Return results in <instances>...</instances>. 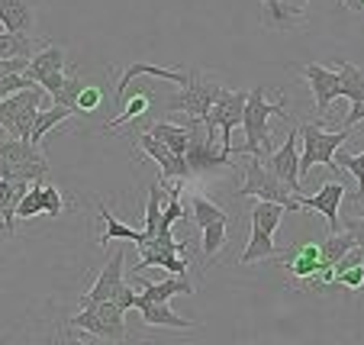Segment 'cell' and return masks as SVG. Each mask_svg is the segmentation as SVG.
Here are the masks:
<instances>
[{"label": "cell", "instance_id": "f35d334b", "mask_svg": "<svg viewBox=\"0 0 364 345\" xmlns=\"http://www.w3.org/2000/svg\"><path fill=\"white\" fill-rule=\"evenodd\" d=\"M42 201H46V216H62L65 210V197L58 187H46L42 184Z\"/></svg>", "mask_w": 364, "mask_h": 345}, {"label": "cell", "instance_id": "7402d4cb", "mask_svg": "<svg viewBox=\"0 0 364 345\" xmlns=\"http://www.w3.org/2000/svg\"><path fill=\"white\" fill-rule=\"evenodd\" d=\"M97 213H100V220H103V235L97 239V245H103V249L117 239H129V242H136V245L145 239V229H132V226H126V223H119L117 216L107 210L103 201H97Z\"/></svg>", "mask_w": 364, "mask_h": 345}, {"label": "cell", "instance_id": "7bdbcfd3", "mask_svg": "<svg viewBox=\"0 0 364 345\" xmlns=\"http://www.w3.org/2000/svg\"><path fill=\"white\" fill-rule=\"evenodd\" d=\"M345 229L355 235V242L364 249V216H345Z\"/></svg>", "mask_w": 364, "mask_h": 345}, {"label": "cell", "instance_id": "f6af8a7d", "mask_svg": "<svg viewBox=\"0 0 364 345\" xmlns=\"http://www.w3.org/2000/svg\"><path fill=\"white\" fill-rule=\"evenodd\" d=\"M65 78H68V71H55V75H48L46 81H42V87H46V94H52V97H55L58 90L65 87Z\"/></svg>", "mask_w": 364, "mask_h": 345}, {"label": "cell", "instance_id": "3957f363", "mask_svg": "<svg viewBox=\"0 0 364 345\" xmlns=\"http://www.w3.org/2000/svg\"><path fill=\"white\" fill-rule=\"evenodd\" d=\"M123 307L117 300H90L81 304V310L68 319L75 329L90 332L97 339H107V342H123L126 339V319H123Z\"/></svg>", "mask_w": 364, "mask_h": 345}, {"label": "cell", "instance_id": "74e56055", "mask_svg": "<svg viewBox=\"0 0 364 345\" xmlns=\"http://www.w3.org/2000/svg\"><path fill=\"white\" fill-rule=\"evenodd\" d=\"M336 284H342V287L355 290V294H364V258H361V262H355L351 268L338 271V275H336Z\"/></svg>", "mask_w": 364, "mask_h": 345}, {"label": "cell", "instance_id": "4fadbf2b", "mask_svg": "<svg viewBox=\"0 0 364 345\" xmlns=\"http://www.w3.org/2000/svg\"><path fill=\"white\" fill-rule=\"evenodd\" d=\"M284 268H287L290 277L303 281V287H313L319 268H323V245H319V242H303V245H296V249L284 258Z\"/></svg>", "mask_w": 364, "mask_h": 345}, {"label": "cell", "instance_id": "b9f144b4", "mask_svg": "<svg viewBox=\"0 0 364 345\" xmlns=\"http://www.w3.org/2000/svg\"><path fill=\"white\" fill-rule=\"evenodd\" d=\"M113 300H117V304L123 307V310H136V300H139V294L129 287V284L123 281V284H119V290H117V297H113Z\"/></svg>", "mask_w": 364, "mask_h": 345}, {"label": "cell", "instance_id": "2e32d148", "mask_svg": "<svg viewBox=\"0 0 364 345\" xmlns=\"http://www.w3.org/2000/svg\"><path fill=\"white\" fill-rule=\"evenodd\" d=\"M161 78V81H171V84H184L187 81V71H174V68H159V65H149V62H132L129 68L119 75L117 81V104H123L126 100V90H129V84L136 81V78Z\"/></svg>", "mask_w": 364, "mask_h": 345}, {"label": "cell", "instance_id": "8d00e7d4", "mask_svg": "<svg viewBox=\"0 0 364 345\" xmlns=\"http://www.w3.org/2000/svg\"><path fill=\"white\" fill-rule=\"evenodd\" d=\"M81 90H84V84H81V75H75L71 71L68 78H65V87L55 94V104H62V107H68V110H75V117L81 110H77V97H81Z\"/></svg>", "mask_w": 364, "mask_h": 345}, {"label": "cell", "instance_id": "83f0119b", "mask_svg": "<svg viewBox=\"0 0 364 345\" xmlns=\"http://www.w3.org/2000/svg\"><path fill=\"white\" fill-rule=\"evenodd\" d=\"M71 117H75V110H68V107H62V104H55L52 110H39V117H36V126H33V139H29V142L39 145L42 139L48 136V132L55 129V126H62L65 120H71Z\"/></svg>", "mask_w": 364, "mask_h": 345}, {"label": "cell", "instance_id": "1f68e13d", "mask_svg": "<svg viewBox=\"0 0 364 345\" xmlns=\"http://www.w3.org/2000/svg\"><path fill=\"white\" fill-rule=\"evenodd\" d=\"M191 220L197 223L200 229H203V226H210V223H216V220H229V213L223 207H216L210 197H203V193H193V197H191Z\"/></svg>", "mask_w": 364, "mask_h": 345}, {"label": "cell", "instance_id": "ffe728a7", "mask_svg": "<svg viewBox=\"0 0 364 345\" xmlns=\"http://www.w3.org/2000/svg\"><path fill=\"white\" fill-rule=\"evenodd\" d=\"M142 258H139L136 271H145V268H168L171 275H187L191 265H187V255H178L171 249H151V245H139Z\"/></svg>", "mask_w": 364, "mask_h": 345}, {"label": "cell", "instance_id": "44dd1931", "mask_svg": "<svg viewBox=\"0 0 364 345\" xmlns=\"http://www.w3.org/2000/svg\"><path fill=\"white\" fill-rule=\"evenodd\" d=\"M139 287H142V297L145 300H155V304H168V297H174V294H193V284L187 281V275H171L165 277V281H145V277H139Z\"/></svg>", "mask_w": 364, "mask_h": 345}, {"label": "cell", "instance_id": "f546056e", "mask_svg": "<svg viewBox=\"0 0 364 345\" xmlns=\"http://www.w3.org/2000/svg\"><path fill=\"white\" fill-rule=\"evenodd\" d=\"M39 42V36H23V33H0V58H33V46Z\"/></svg>", "mask_w": 364, "mask_h": 345}, {"label": "cell", "instance_id": "7a4b0ae2", "mask_svg": "<svg viewBox=\"0 0 364 345\" xmlns=\"http://www.w3.org/2000/svg\"><path fill=\"white\" fill-rule=\"evenodd\" d=\"M48 174V159L29 139H0V178L10 181H42Z\"/></svg>", "mask_w": 364, "mask_h": 345}, {"label": "cell", "instance_id": "6da1fadb", "mask_svg": "<svg viewBox=\"0 0 364 345\" xmlns=\"http://www.w3.org/2000/svg\"><path fill=\"white\" fill-rule=\"evenodd\" d=\"M264 90L268 87H252L245 100V117H242V129H245V145L235 149V155H258L262 159L268 152V120L271 117H287V97L268 104L264 100Z\"/></svg>", "mask_w": 364, "mask_h": 345}, {"label": "cell", "instance_id": "7c38bea8", "mask_svg": "<svg viewBox=\"0 0 364 345\" xmlns=\"http://www.w3.org/2000/svg\"><path fill=\"white\" fill-rule=\"evenodd\" d=\"M296 139H300V129L290 132L287 142H284L277 152L264 155L262 161H264V168H268L271 174H277V178H281L284 184L296 193V197H300L303 184H300V152H296Z\"/></svg>", "mask_w": 364, "mask_h": 345}, {"label": "cell", "instance_id": "8fae6325", "mask_svg": "<svg viewBox=\"0 0 364 345\" xmlns=\"http://www.w3.org/2000/svg\"><path fill=\"white\" fill-rule=\"evenodd\" d=\"M309 14V0H262V26L271 33H290L303 26Z\"/></svg>", "mask_w": 364, "mask_h": 345}, {"label": "cell", "instance_id": "e575fe53", "mask_svg": "<svg viewBox=\"0 0 364 345\" xmlns=\"http://www.w3.org/2000/svg\"><path fill=\"white\" fill-rule=\"evenodd\" d=\"M46 213V201H42V184L39 181H33L26 191V197L20 201V207H16V220H33V216H42Z\"/></svg>", "mask_w": 364, "mask_h": 345}, {"label": "cell", "instance_id": "ba28073f", "mask_svg": "<svg viewBox=\"0 0 364 345\" xmlns=\"http://www.w3.org/2000/svg\"><path fill=\"white\" fill-rule=\"evenodd\" d=\"M191 123H193V136H191V145H187V168H191V174H210V171L232 168V152L223 149L220 139L197 136L200 120H191Z\"/></svg>", "mask_w": 364, "mask_h": 345}, {"label": "cell", "instance_id": "d6a6232c", "mask_svg": "<svg viewBox=\"0 0 364 345\" xmlns=\"http://www.w3.org/2000/svg\"><path fill=\"white\" fill-rule=\"evenodd\" d=\"M319 245H323V265H332V268H336L338 258H342L345 252L355 249L358 242H355V235L345 229V233H329L326 235V242H319Z\"/></svg>", "mask_w": 364, "mask_h": 345}, {"label": "cell", "instance_id": "cb8c5ba5", "mask_svg": "<svg viewBox=\"0 0 364 345\" xmlns=\"http://www.w3.org/2000/svg\"><path fill=\"white\" fill-rule=\"evenodd\" d=\"M274 255H277L274 235L264 233L262 226H255V223H252V235H248L245 252L239 255V265L245 268V265H252V262H268V258H274Z\"/></svg>", "mask_w": 364, "mask_h": 345}, {"label": "cell", "instance_id": "52a82bcc", "mask_svg": "<svg viewBox=\"0 0 364 345\" xmlns=\"http://www.w3.org/2000/svg\"><path fill=\"white\" fill-rule=\"evenodd\" d=\"M216 94H220V84L206 81L200 71H187V81L181 84V94H174L171 100H168V110L178 113H191V120H203L206 113H210V107H213Z\"/></svg>", "mask_w": 364, "mask_h": 345}, {"label": "cell", "instance_id": "d590c367", "mask_svg": "<svg viewBox=\"0 0 364 345\" xmlns=\"http://www.w3.org/2000/svg\"><path fill=\"white\" fill-rule=\"evenodd\" d=\"M336 165L355 174V181H358V197H355V201L364 203V152L361 155H348V152H342V149H338V152H336Z\"/></svg>", "mask_w": 364, "mask_h": 345}, {"label": "cell", "instance_id": "9c48e42d", "mask_svg": "<svg viewBox=\"0 0 364 345\" xmlns=\"http://www.w3.org/2000/svg\"><path fill=\"white\" fill-rule=\"evenodd\" d=\"M129 139H136V145L142 149L145 155H149L155 165H159V181L161 184H171V181H187L191 178V168H187V155H178V152H171L165 142H159V139L151 136V132H136V136H129Z\"/></svg>", "mask_w": 364, "mask_h": 345}, {"label": "cell", "instance_id": "f1b7e54d", "mask_svg": "<svg viewBox=\"0 0 364 345\" xmlns=\"http://www.w3.org/2000/svg\"><path fill=\"white\" fill-rule=\"evenodd\" d=\"M145 113H149V94L136 90L132 97H126V100H123V113H119V117H113L110 123L103 126V132H113V129H119L123 123H132V120H142Z\"/></svg>", "mask_w": 364, "mask_h": 345}, {"label": "cell", "instance_id": "603a6c76", "mask_svg": "<svg viewBox=\"0 0 364 345\" xmlns=\"http://www.w3.org/2000/svg\"><path fill=\"white\" fill-rule=\"evenodd\" d=\"M29 184H33V181L0 178V216H4V223H7L10 233H14V223H16V207H20V201L26 197Z\"/></svg>", "mask_w": 364, "mask_h": 345}, {"label": "cell", "instance_id": "836d02e7", "mask_svg": "<svg viewBox=\"0 0 364 345\" xmlns=\"http://www.w3.org/2000/svg\"><path fill=\"white\" fill-rule=\"evenodd\" d=\"M338 75H342V97L364 100V71L355 68L351 62H338Z\"/></svg>", "mask_w": 364, "mask_h": 345}, {"label": "cell", "instance_id": "277c9868", "mask_svg": "<svg viewBox=\"0 0 364 345\" xmlns=\"http://www.w3.org/2000/svg\"><path fill=\"white\" fill-rule=\"evenodd\" d=\"M351 136V129H338V132H326L319 126V120L313 123H303L300 126V142H303V152H300V178L306 171H313L316 165L323 168H338L336 165V152L342 149V142Z\"/></svg>", "mask_w": 364, "mask_h": 345}, {"label": "cell", "instance_id": "4dcf8cb0", "mask_svg": "<svg viewBox=\"0 0 364 345\" xmlns=\"http://www.w3.org/2000/svg\"><path fill=\"white\" fill-rule=\"evenodd\" d=\"M168 193V187L161 181H151L149 184V197H145V239L159 233V220H161V197Z\"/></svg>", "mask_w": 364, "mask_h": 345}, {"label": "cell", "instance_id": "bcb514c9", "mask_svg": "<svg viewBox=\"0 0 364 345\" xmlns=\"http://www.w3.org/2000/svg\"><path fill=\"white\" fill-rule=\"evenodd\" d=\"M4 235H10V233H4V229H0V242H4Z\"/></svg>", "mask_w": 364, "mask_h": 345}, {"label": "cell", "instance_id": "484cf974", "mask_svg": "<svg viewBox=\"0 0 364 345\" xmlns=\"http://www.w3.org/2000/svg\"><path fill=\"white\" fill-rule=\"evenodd\" d=\"M226 229H229V220H216L200 229V233H203V239H200V255H203V262H213V258L226 249Z\"/></svg>", "mask_w": 364, "mask_h": 345}, {"label": "cell", "instance_id": "4316f807", "mask_svg": "<svg viewBox=\"0 0 364 345\" xmlns=\"http://www.w3.org/2000/svg\"><path fill=\"white\" fill-rule=\"evenodd\" d=\"M287 213H290V210L284 207V203L258 201V203H255V210H252V223H255V226H262L264 233L274 235V233H277V226H281V220H284Z\"/></svg>", "mask_w": 364, "mask_h": 345}, {"label": "cell", "instance_id": "5b68a950", "mask_svg": "<svg viewBox=\"0 0 364 345\" xmlns=\"http://www.w3.org/2000/svg\"><path fill=\"white\" fill-rule=\"evenodd\" d=\"M242 168H245V184L235 191L239 197H258V201L284 203L290 213H296V210H300V197H296V193L290 191L281 178H277V174H271L258 155H252V159H248Z\"/></svg>", "mask_w": 364, "mask_h": 345}, {"label": "cell", "instance_id": "ac0fdd59", "mask_svg": "<svg viewBox=\"0 0 364 345\" xmlns=\"http://www.w3.org/2000/svg\"><path fill=\"white\" fill-rule=\"evenodd\" d=\"M0 26L7 33L33 36L36 26V10L29 0H0Z\"/></svg>", "mask_w": 364, "mask_h": 345}, {"label": "cell", "instance_id": "60d3db41", "mask_svg": "<svg viewBox=\"0 0 364 345\" xmlns=\"http://www.w3.org/2000/svg\"><path fill=\"white\" fill-rule=\"evenodd\" d=\"M29 84L33 81H29L26 75H0V100L16 94V90H23V87H29Z\"/></svg>", "mask_w": 364, "mask_h": 345}, {"label": "cell", "instance_id": "9a60e30c", "mask_svg": "<svg viewBox=\"0 0 364 345\" xmlns=\"http://www.w3.org/2000/svg\"><path fill=\"white\" fill-rule=\"evenodd\" d=\"M123 262H126L123 249H117V252L110 255V262H107V268L100 271L97 284L87 290V294H84L81 304H90V300H113V297H117L119 284H123Z\"/></svg>", "mask_w": 364, "mask_h": 345}, {"label": "cell", "instance_id": "ab89813d", "mask_svg": "<svg viewBox=\"0 0 364 345\" xmlns=\"http://www.w3.org/2000/svg\"><path fill=\"white\" fill-rule=\"evenodd\" d=\"M100 100H103L100 87H84V90H81V97H77V110H81V117L94 113L97 107H100Z\"/></svg>", "mask_w": 364, "mask_h": 345}, {"label": "cell", "instance_id": "d6986e66", "mask_svg": "<svg viewBox=\"0 0 364 345\" xmlns=\"http://www.w3.org/2000/svg\"><path fill=\"white\" fill-rule=\"evenodd\" d=\"M136 310L142 313V319L149 326H168V329H193V319H184V317H178V313L171 310L168 304H155V300H145L142 294H139V300H136Z\"/></svg>", "mask_w": 364, "mask_h": 345}, {"label": "cell", "instance_id": "30bf717a", "mask_svg": "<svg viewBox=\"0 0 364 345\" xmlns=\"http://www.w3.org/2000/svg\"><path fill=\"white\" fill-rule=\"evenodd\" d=\"M300 78H306L309 90H313V100H316V117L329 113V104L342 97V75L323 65H296Z\"/></svg>", "mask_w": 364, "mask_h": 345}, {"label": "cell", "instance_id": "e0dca14e", "mask_svg": "<svg viewBox=\"0 0 364 345\" xmlns=\"http://www.w3.org/2000/svg\"><path fill=\"white\" fill-rule=\"evenodd\" d=\"M55 71H65V48L55 46V42H46L42 52H36V55L29 58L23 75H26L33 84H42L48 75H55Z\"/></svg>", "mask_w": 364, "mask_h": 345}, {"label": "cell", "instance_id": "d4e9b609", "mask_svg": "<svg viewBox=\"0 0 364 345\" xmlns=\"http://www.w3.org/2000/svg\"><path fill=\"white\" fill-rule=\"evenodd\" d=\"M145 132H151V136L159 139V142H165L171 152L178 155H187V145H191V136H193V123L191 126H174V123H151Z\"/></svg>", "mask_w": 364, "mask_h": 345}, {"label": "cell", "instance_id": "ee69618b", "mask_svg": "<svg viewBox=\"0 0 364 345\" xmlns=\"http://www.w3.org/2000/svg\"><path fill=\"white\" fill-rule=\"evenodd\" d=\"M358 123H364V100H351V110H348V117H345L342 129H351V126H358Z\"/></svg>", "mask_w": 364, "mask_h": 345}, {"label": "cell", "instance_id": "8992f818", "mask_svg": "<svg viewBox=\"0 0 364 345\" xmlns=\"http://www.w3.org/2000/svg\"><path fill=\"white\" fill-rule=\"evenodd\" d=\"M245 100H248V90L220 87V94H216L210 113L200 120L210 139H216V129L223 132L220 142H223V149H226V152H232V129H235V126H242V117H245Z\"/></svg>", "mask_w": 364, "mask_h": 345}, {"label": "cell", "instance_id": "5bb4252c", "mask_svg": "<svg viewBox=\"0 0 364 345\" xmlns=\"http://www.w3.org/2000/svg\"><path fill=\"white\" fill-rule=\"evenodd\" d=\"M345 201V184L342 181H326L313 197H303L300 193V210H319L326 216V226L329 233H338V207Z\"/></svg>", "mask_w": 364, "mask_h": 345}]
</instances>
